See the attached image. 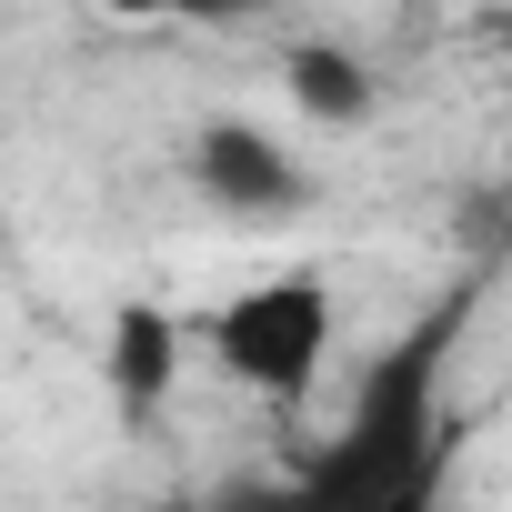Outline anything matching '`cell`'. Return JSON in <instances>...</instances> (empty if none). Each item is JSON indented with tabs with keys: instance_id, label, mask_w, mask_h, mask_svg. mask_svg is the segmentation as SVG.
I'll list each match as a JSON object with an SVG mask.
<instances>
[{
	"instance_id": "obj_1",
	"label": "cell",
	"mask_w": 512,
	"mask_h": 512,
	"mask_svg": "<svg viewBox=\"0 0 512 512\" xmlns=\"http://www.w3.org/2000/svg\"><path fill=\"white\" fill-rule=\"evenodd\" d=\"M472 322V292H442L432 322H412L352 392L342 432L312 442L282 482H251L221 512H392L412 492H442V362Z\"/></svg>"
},
{
	"instance_id": "obj_2",
	"label": "cell",
	"mask_w": 512,
	"mask_h": 512,
	"mask_svg": "<svg viewBox=\"0 0 512 512\" xmlns=\"http://www.w3.org/2000/svg\"><path fill=\"white\" fill-rule=\"evenodd\" d=\"M211 352H221V372H231V382L292 402V392L322 372V352H332V292H322L312 272L241 292V302H221V312H211Z\"/></svg>"
},
{
	"instance_id": "obj_3",
	"label": "cell",
	"mask_w": 512,
	"mask_h": 512,
	"mask_svg": "<svg viewBox=\"0 0 512 512\" xmlns=\"http://www.w3.org/2000/svg\"><path fill=\"white\" fill-rule=\"evenodd\" d=\"M191 181H201V201L231 211V221H292V211L312 201V171H302L272 131H251V121H211V131L191 141Z\"/></svg>"
},
{
	"instance_id": "obj_4",
	"label": "cell",
	"mask_w": 512,
	"mask_h": 512,
	"mask_svg": "<svg viewBox=\"0 0 512 512\" xmlns=\"http://www.w3.org/2000/svg\"><path fill=\"white\" fill-rule=\"evenodd\" d=\"M111 412L141 432L161 402H171V372H181V322L161 312V302H121L111 312Z\"/></svg>"
},
{
	"instance_id": "obj_5",
	"label": "cell",
	"mask_w": 512,
	"mask_h": 512,
	"mask_svg": "<svg viewBox=\"0 0 512 512\" xmlns=\"http://www.w3.org/2000/svg\"><path fill=\"white\" fill-rule=\"evenodd\" d=\"M292 101L312 121H362L372 111V81H362L352 51H292Z\"/></svg>"
},
{
	"instance_id": "obj_6",
	"label": "cell",
	"mask_w": 512,
	"mask_h": 512,
	"mask_svg": "<svg viewBox=\"0 0 512 512\" xmlns=\"http://www.w3.org/2000/svg\"><path fill=\"white\" fill-rule=\"evenodd\" d=\"M111 11H131V21H241L262 0H111Z\"/></svg>"
},
{
	"instance_id": "obj_7",
	"label": "cell",
	"mask_w": 512,
	"mask_h": 512,
	"mask_svg": "<svg viewBox=\"0 0 512 512\" xmlns=\"http://www.w3.org/2000/svg\"><path fill=\"white\" fill-rule=\"evenodd\" d=\"M392 512H432V492H412V502H392Z\"/></svg>"
},
{
	"instance_id": "obj_8",
	"label": "cell",
	"mask_w": 512,
	"mask_h": 512,
	"mask_svg": "<svg viewBox=\"0 0 512 512\" xmlns=\"http://www.w3.org/2000/svg\"><path fill=\"white\" fill-rule=\"evenodd\" d=\"M502 41H512V11H502Z\"/></svg>"
}]
</instances>
